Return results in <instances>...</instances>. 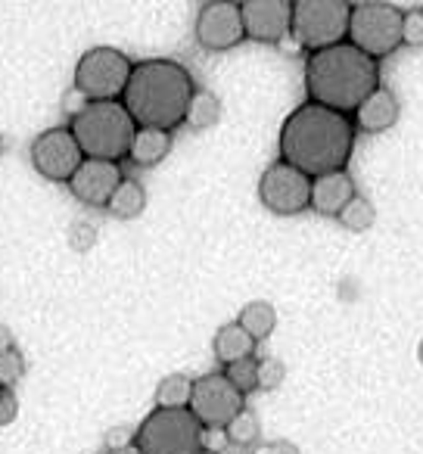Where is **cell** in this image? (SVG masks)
Returning a JSON list of instances; mask_svg holds the SVG:
<instances>
[{"mask_svg": "<svg viewBox=\"0 0 423 454\" xmlns=\"http://www.w3.org/2000/svg\"><path fill=\"white\" fill-rule=\"evenodd\" d=\"M278 146L280 162L315 181L333 171H346L355 153V125L349 115L317 103H302L284 119Z\"/></svg>", "mask_w": 423, "mask_h": 454, "instance_id": "6da1fadb", "label": "cell"}, {"mask_svg": "<svg viewBox=\"0 0 423 454\" xmlns=\"http://www.w3.org/2000/svg\"><path fill=\"white\" fill-rule=\"evenodd\" d=\"M193 90V75L181 63L144 59V63H134L125 94H121V106L128 109L137 128L175 131L177 125H184Z\"/></svg>", "mask_w": 423, "mask_h": 454, "instance_id": "7a4b0ae2", "label": "cell"}, {"mask_svg": "<svg viewBox=\"0 0 423 454\" xmlns=\"http://www.w3.org/2000/svg\"><path fill=\"white\" fill-rule=\"evenodd\" d=\"M380 88V69L371 57L355 51L349 41L327 51L309 53L305 59V94L309 103L349 115Z\"/></svg>", "mask_w": 423, "mask_h": 454, "instance_id": "3957f363", "label": "cell"}, {"mask_svg": "<svg viewBox=\"0 0 423 454\" xmlns=\"http://www.w3.org/2000/svg\"><path fill=\"white\" fill-rule=\"evenodd\" d=\"M69 131L75 137V144L82 146L84 159H103V162H121L131 150L134 140V119L128 115V109L121 106V100L109 103H84L82 109H75L69 121Z\"/></svg>", "mask_w": 423, "mask_h": 454, "instance_id": "277c9868", "label": "cell"}, {"mask_svg": "<svg viewBox=\"0 0 423 454\" xmlns=\"http://www.w3.org/2000/svg\"><path fill=\"white\" fill-rule=\"evenodd\" d=\"M349 0H293L290 35L309 53L327 51L349 38Z\"/></svg>", "mask_w": 423, "mask_h": 454, "instance_id": "5b68a950", "label": "cell"}, {"mask_svg": "<svg viewBox=\"0 0 423 454\" xmlns=\"http://www.w3.org/2000/svg\"><path fill=\"white\" fill-rule=\"evenodd\" d=\"M349 44L373 63L402 44V10L383 0H358L349 13Z\"/></svg>", "mask_w": 423, "mask_h": 454, "instance_id": "8992f818", "label": "cell"}, {"mask_svg": "<svg viewBox=\"0 0 423 454\" xmlns=\"http://www.w3.org/2000/svg\"><path fill=\"white\" fill-rule=\"evenodd\" d=\"M202 427L187 408H156L134 433V445L144 454H196Z\"/></svg>", "mask_w": 423, "mask_h": 454, "instance_id": "52a82bcc", "label": "cell"}, {"mask_svg": "<svg viewBox=\"0 0 423 454\" xmlns=\"http://www.w3.org/2000/svg\"><path fill=\"white\" fill-rule=\"evenodd\" d=\"M134 63L115 47H90L75 66V90L88 103L121 100Z\"/></svg>", "mask_w": 423, "mask_h": 454, "instance_id": "ba28073f", "label": "cell"}, {"mask_svg": "<svg viewBox=\"0 0 423 454\" xmlns=\"http://www.w3.org/2000/svg\"><path fill=\"white\" fill-rule=\"evenodd\" d=\"M243 408H247V398L228 383L224 373H206V377L193 380V395H190L187 411L202 429H224Z\"/></svg>", "mask_w": 423, "mask_h": 454, "instance_id": "9c48e42d", "label": "cell"}, {"mask_svg": "<svg viewBox=\"0 0 423 454\" xmlns=\"http://www.w3.org/2000/svg\"><path fill=\"white\" fill-rule=\"evenodd\" d=\"M259 200L268 212L280 215V218L302 215L311 202V177L284 162H274L259 177Z\"/></svg>", "mask_w": 423, "mask_h": 454, "instance_id": "30bf717a", "label": "cell"}, {"mask_svg": "<svg viewBox=\"0 0 423 454\" xmlns=\"http://www.w3.org/2000/svg\"><path fill=\"white\" fill-rule=\"evenodd\" d=\"M82 162L84 153L69 128H47L32 140V165L44 181L69 184Z\"/></svg>", "mask_w": 423, "mask_h": 454, "instance_id": "8fae6325", "label": "cell"}, {"mask_svg": "<svg viewBox=\"0 0 423 454\" xmlns=\"http://www.w3.org/2000/svg\"><path fill=\"white\" fill-rule=\"evenodd\" d=\"M193 32H196V44L212 53L237 47L247 38L243 35L240 4L237 0H208V4H202L200 13H196Z\"/></svg>", "mask_w": 423, "mask_h": 454, "instance_id": "7c38bea8", "label": "cell"}, {"mask_svg": "<svg viewBox=\"0 0 423 454\" xmlns=\"http://www.w3.org/2000/svg\"><path fill=\"white\" fill-rule=\"evenodd\" d=\"M243 35L259 44H280L290 35L293 0H243Z\"/></svg>", "mask_w": 423, "mask_h": 454, "instance_id": "4fadbf2b", "label": "cell"}, {"mask_svg": "<svg viewBox=\"0 0 423 454\" xmlns=\"http://www.w3.org/2000/svg\"><path fill=\"white\" fill-rule=\"evenodd\" d=\"M125 181L119 162H103V159H84L78 165V171L72 175L69 190L78 202L90 208H106V202L113 200L115 187Z\"/></svg>", "mask_w": 423, "mask_h": 454, "instance_id": "5bb4252c", "label": "cell"}, {"mask_svg": "<svg viewBox=\"0 0 423 454\" xmlns=\"http://www.w3.org/2000/svg\"><path fill=\"white\" fill-rule=\"evenodd\" d=\"M398 115H402L398 97L392 94L389 88H383V84H380V88L373 90V94H367V100L352 113V125H355V131L383 134V131H389V128L396 125Z\"/></svg>", "mask_w": 423, "mask_h": 454, "instance_id": "9a60e30c", "label": "cell"}, {"mask_svg": "<svg viewBox=\"0 0 423 454\" xmlns=\"http://www.w3.org/2000/svg\"><path fill=\"white\" fill-rule=\"evenodd\" d=\"M352 196H355L352 175H349V171H333V175H324L311 181L309 208H315L317 215H327V218H336V215L349 206Z\"/></svg>", "mask_w": 423, "mask_h": 454, "instance_id": "2e32d148", "label": "cell"}, {"mask_svg": "<svg viewBox=\"0 0 423 454\" xmlns=\"http://www.w3.org/2000/svg\"><path fill=\"white\" fill-rule=\"evenodd\" d=\"M171 153V131H159V128H137L131 140L128 159L140 168H153Z\"/></svg>", "mask_w": 423, "mask_h": 454, "instance_id": "e0dca14e", "label": "cell"}, {"mask_svg": "<svg viewBox=\"0 0 423 454\" xmlns=\"http://www.w3.org/2000/svg\"><path fill=\"white\" fill-rule=\"evenodd\" d=\"M212 348H215L218 364H224V367L243 358H255V340L237 321L224 324V327L218 330L215 340H212Z\"/></svg>", "mask_w": 423, "mask_h": 454, "instance_id": "ac0fdd59", "label": "cell"}, {"mask_svg": "<svg viewBox=\"0 0 423 454\" xmlns=\"http://www.w3.org/2000/svg\"><path fill=\"white\" fill-rule=\"evenodd\" d=\"M109 215L119 221H131L137 218V215H144L146 208V190L140 181H134V177H125V181L115 187L113 200L106 202Z\"/></svg>", "mask_w": 423, "mask_h": 454, "instance_id": "d6986e66", "label": "cell"}, {"mask_svg": "<svg viewBox=\"0 0 423 454\" xmlns=\"http://www.w3.org/2000/svg\"><path fill=\"white\" fill-rule=\"evenodd\" d=\"M222 113H224V109H222V100H218V94L200 88V90H193V97H190L187 115H184V125H190L193 131H206V128H215L218 125Z\"/></svg>", "mask_w": 423, "mask_h": 454, "instance_id": "ffe728a7", "label": "cell"}, {"mask_svg": "<svg viewBox=\"0 0 423 454\" xmlns=\"http://www.w3.org/2000/svg\"><path fill=\"white\" fill-rule=\"evenodd\" d=\"M237 324L259 342L265 336H271L274 327H278V309L271 302H265V299H255V302L243 305L240 315H237Z\"/></svg>", "mask_w": 423, "mask_h": 454, "instance_id": "44dd1931", "label": "cell"}, {"mask_svg": "<svg viewBox=\"0 0 423 454\" xmlns=\"http://www.w3.org/2000/svg\"><path fill=\"white\" fill-rule=\"evenodd\" d=\"M193 380L187 373H168L156 386V408H190Z\"/></svg>", "mask_w": 423, "mask_h": 454, "instance_id": "7402d4cb", "label": "cell"}, {"mask_svg": "<svg viewBox=\"0 0 423 454\" xmlns=\"http://www.w3.org/2000/svg\"><path fill=\"white\" fill-rule=\"evenodd\" d=\"M336 221H340L346 231H352V234H364V231H371L373 227V221H377V212H373L371 200H364V196L355 193L352 200H349V206L336 215Z\"/></svg>", "mask_w": 423, "mask_h": 454, "instance_id": "603a6c76", "label": "cell"}, {"mask_svg": "<svg viewBox=\"0 0 423 454\" xmlns=\"http://www.w3.org/2000/svg\"><path fill=\"white\" fill-rule=\"evenodd\" d=\"M224 435H228V442H234V445H255V442L262 439L259 417H255L249 408H243L240 414L224 427Z\"/></svg>", "mask_w": 423, "mask_h": 454, "instance_id": "cb8c5ba5", "label": "cell"}, {"mask_svg": "<svg viewBox=\"0 0 423 454\" xmlns=\"http://www.w3.org/2000/svg\"><path fill=\"white\" fill-rule=\"evenodd\" d=\"M222 373L228 377V383L234 386V389L240 392L243 398H247L249 392L259 389V361H255V358L234 361V364H228Z\"/></svg>", "mask_w": 423, "mask_h": 454, "instance_id": "d4e9b609", "label": "cell"}, {"mask_svg": "<svg viewBox=\"0 0 423 454\" xmlns=\"http://www.w3.org/2000/svg\"><path fill=\"white\" fill-rule=\"evenodd\" d=\"M22 377H26V358L16 348L0 355V389H13Z\"/></svg>", "mask_w": 423, "mask_h": 454, "instance_id": "484cf974", "label": "cell"}, {"mask_svg": "<svg viewBox=\"0 0 423 454\" xmlns=\"http://www.w3.org/2000/svg\"><path fill=\"white\" fill-rule=\"evenodd\" d=\"M284 380H286V364H284V361H280V358L259 361V389L274 392V389H280V386H284Z\"/></svg>", "mask_w": 423, "mask_h": 454, "instance_id": "4316f807", "label": "cell"}, {"mask_svg": "<svg viewBox=\"0 0 423 454\" xmlns=\"http://www.w3.org/2000/svg\"><path fill=\"white\" fill-rule=\"evenodd\" d=\"M402 44L423 47V13L420 10H408V13H402Z\"/></svg>", "mask_w": 423, "mask_h": 454, "instance_id": "83f0119b", "label": "cell"}, {"mask_svg": "<svg viewBox=\"0 0 423 454\" xmlns=\"http://www.w3.org/2000/svg\"><path fill=\"white\" fill-rule=\"evenodd\" d=\"M16 417H20V398L13 389H4L0 392V427H10Z\"/></svg>", "mask_w": 423, "mask_h": 454, "instance_id": "f1b7e54d", "label": "cell"}, {"mask_svg": "<svg viewBox=\"0 0 423 454\" xmlns=\"http://www.w3.org/2000/svg\"><path fill=\"white\" fill-rule=\"evenodd\" d=\"M224 445H228V435H224V429H202V435H200V448H202V451L218 454Z\"/></svg>", "mask_w": 423, "mask_h": 454, "instance_id": "f546056e", "label": "cell"}, {"mask_svg": "<svg viewBox=\"0 0 423 454\" xmlns=\"http://www.w3.org/2000/svg\"><path fill=\"white\" fill-rule=\"evenodd\" d=\"M131 442H134V433H131V429H125V427H115V429H109V433H106V445H109V451H115V448L131 445Z\"/></svg>", "mask_w": 423, "mask_h": 454, "instance_id": "4dcf8cb0", "label": "cell"}, {"mask_svg": "<svg viewBox=\"0 0 423 454\" xmlns=\"http://www.w3.org/2000/svg\"><path fill=\"white\" fill-rule=\"evenodd\" d=\"M94 227L90 224H75L72 227V247H78V249H88L90 243H94Z\"/></svg>", "mask_w": 423, "mask_h": 454, "instance_id": "1f68e13d", "label": "cell"}, {"mask_svg": "<svg viewBox=\"0 0 423 454\" xmlns=\"http://www.w3.org/2000/svg\"><path fill=\"white\" fill-rule=\"evenodd\" d=\"M10 348H16L13 330H10L7 324H0V355H4V352H10Z\"/></svg>", "mask_w": 423, "mask_h": 454, "instance_id": "d6a6232c", "label": "cell"}, {"mask_svg": "<svg viewBox=\"0 0 423 454\" xmlns=\"http://www.w3.org/2000/svg\"><path fill=\"white\" fill-rule=\"evenodd\" d=\"M268 454H299V448L293 442H274V445H268Z\"/></svg>", "mask_w": 423, "mask_h": 454, "instance_id": "836d02e7", "label": "cell"}, {"mask_svg": "<svg viewBox=\"0 0 423 454\" xmlns=\"http://www.w3.org/2000/svg\"><path fill=\"white\" fill-rule=\"evenodd\" d=\"M109 454H144V451H140V448L131 442V445H125V448H115V451H109Z\"/></svg>", "mask_w": 423, "mask_h": 454, "instance_id": "e575fe53", "label": "cell"}, {"mask_svg": "<svg viewBox=\"0 0 423 454\" xmlns=\"http://www.w3.org/2000/svg\"><path fill=\"white\" fill-rule=\"evenodd\" d=\"M4 153H7V137L0 134V159H4Z\"/></svg>", "mask_w": 423, "mask_h": 454, "instance_id": "d590c367", "label": "cell"}, {"mask_svg": "<svg viewBox=\"0 0 423 454\" xmlns=\"http://www.w3.org/2000/svg\"><path fill=\"white\" fill-rule=\"evenodd\" d=\"M417 361H420V364H423V340L417 342Z\"/></svg>", "mask_w": 423, "mask_h": 454, "instance_id": "8d00e7d4", "label": "cell"}, {"mask_svg": "<svg viewBox=\"0 0 423 454\" xmlns=\"http://www.w3.org/2000/svg\"><path fill=\"white\" fill-rule=\"evenodd\" d=\"M196 454H212V451H202V448H200V451H196Z\"/></svg>", "mask_w": 423, "mask_h": 454, "instance_id": "74e56055", "label": "cell"}, {"mask_svg": "<svg viewBox=\"0 0 423 454\" xmlns=\"http://www.w3.org/2000/svg\"><path fill=\"white\" fill-rule=\"evenodd\" d=\"M0 392H4V389H0Z\"/></svg>", "mask_w": 423, "mask_h": 454, "instance_id": "f35d334b", "label": "cell"}, {"mask_svg": "<svg viewBox=\"0 0 423 454\" xmlns=\"http://www.w3.org/2000/svg\"><path fill=\"white\" fill-rule=\"evenodd\" d=\"M420 13H423V10H420Z\"/></svg>", "mask_w": 423, "mask_h": 454, "instance_id": "ab89813d", "label": "cell"}]
</instances>
